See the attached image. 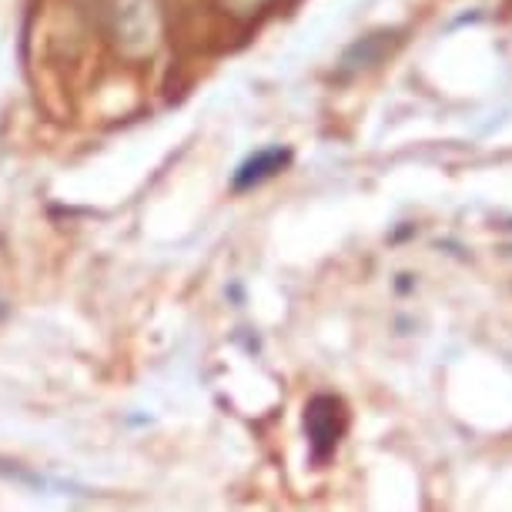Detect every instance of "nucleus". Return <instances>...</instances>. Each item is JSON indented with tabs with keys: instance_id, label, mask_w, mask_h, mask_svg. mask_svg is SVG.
<instances>
[{
	"instance_id": "f03ea898",
	"label": "nucleus",
	"mask_w": 512,
	"mask_h": 512,
	"mask_svg": "<svg viewBox=\"0 0 512 512\" xmlns=\"http://www.w3.org/2000/svg\"><path fill=\"white\" fill-rule=\"evenodd\" d=\"M302 429L308 439V456L315 466H325L342 446L345 432H349V409L332 392H318L305 402Z\"/></svg>"
},
{
	"instance_id": "6e6552de",
	"label": "nucleus",
	"mask_w": 512,
	"mask_h": 512,
	"mask_svg": "<svg viewBox=\"0 0 512 512\" xmlns=\"http://www.w3.org/2000/svg\"><path fill=\"white\" fill-rule=\"evenodd\" d=\"M502 251H506V255H512V245H506V248H502Z\"/></svg>"
},
{
	"instance_id": "7ed1b4c3",
	"label": "nucleus",
	"mask_w": 512,
	"mask_h": 512,
	"mask_svg": "<svg viewBox=\"0 0 512 512\" xmlns=\"http://www.w3.org/2000/svg\"><path fill=\"white\" fill-rule=\"evenodd\" d=\"M402 41H405L402 27H379V31L355 37V41L342 51V57L335 61L332 77L338 84H349V81H355V77L375 71V67L385 64L395 51H399Z\"/></svg>"
},
{
	"instance_id": "39448f33",
	"label": "nucleus",
	"mask_w": 512,
	"mask_h": 512,
	"mask_svg": "<svg viewBox=\"0 0 512 512\" xmlns=\"http://www.w3.org/2000/svg\"><path fill=\"white\" fill-rule=\"evenodd\" d=\"M215 4L221 14L231 17V21L248 24V21H255V17H262L275 0H215Z\"/></svg>"
},
{
	"instance_id": "20e7f679",
	"label": "nucleus",
	"mask_w": 512,
	"mask_h": 512,
	"mask_svg": "<svg viewBox=\"0 0 512 512\" xmlns=\"http://www.w3.org/2000/svg\"><path fill=\"white\" fill-rule=\"evenodd\" d=\"M292 161H295V151L288 148V144H268V148L251 151L235 168V175H231V191L245 195V191L262 188L272 178L285 175V171L292 168Z\"/></svg>"
},
{
	"instance_id": "423d86ee",
	"label": "nucleus",
	"mask_w": 512,
	"mask_h": 512,
	"mask_svg": "<svg viewBox=\"0 0 512 512\" xmlns=\"http://www.w3.org/2000/svg\"><path fill=\"white\" fill-rule=\"evenodd\" d=\"M0 479L21 482V486H31V489H44V486H47L44 476H37V472L24 469L21 462H11V459H0Z\"/></svg>"
},
{
	"instance_id": "0eeeda50",
	"label": "nucleus",
	"mask_w": 512,
	"mask_h": 512,
	"mask_svg": "<svg viewBox=\"0 0 512 512\" xmlns=\"http://www.w3.org/2000/svg\"><path fill=\"white\" fill-rule=\"evenodd\" d=\"M395 288H399V292H402V295H409V292H412V288H415V275H409V272H402V275H399V282H395Z\"/></svg>"
},
{
	"instance_id": "f257e3e1",
	"label": "nucleus",
	"mask_w": 512,
	"mask_h": 512,
	"mask_svg": "<svg viewBox=\"0 0 512 512\" xmlns=\"http://www.w3.org/2000/svg\"><path fill=\"white\" fill-rule=\"evenodd\" d=\"M168 34V14L161 0H111L108 44L128 64H148Z\"/></svg>"
}]
</instances>
